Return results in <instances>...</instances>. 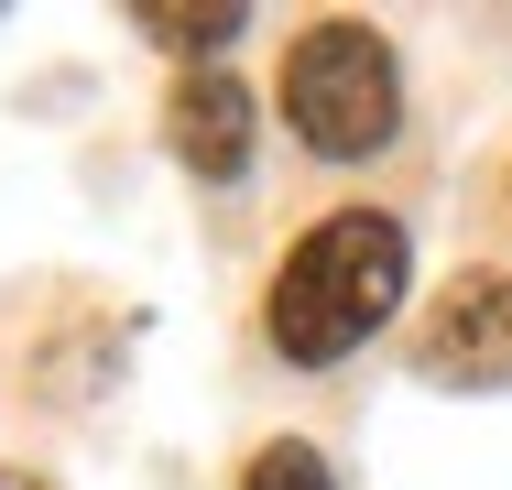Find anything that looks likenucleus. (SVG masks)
<instances>
[{
	"mask_svg": "<svg viewBox=\"0 0 512 490\" xmlns=\"http://www.w3.org/2000/svg\"><path fill=\"white\" fill-rule=\"evenodd\" d=\"M393 305H404V229H393L382 207H338V218H316L306 240L284 251L262 316H273V349H284L295 371H327V360H349Z\"/></svg>",
	"mask_w": 512,
	"mask_h": 490,
	"instance_id": "f257e3e1",
	"label": "nucleus"
},
{
	"mask_svg": "<svg viewBox=\"0 0 512 490\" xmlns=\"http://www.w3.org/2000/svg\"><path fill=\"white\" fill-rule=\"evenodd\" d=\"M284 120H295L306 153H338V164L382 153L393 120H404L393 44L371 22H316V33H295V55H284Z\"/></svg>",
	"mask_w": 512,
	"mask_h": 490,
	"instance_id": "f03ea898",
	"label": "nucleus"
},
{
	"mask_svg": "<svg viewBox=\"0 0 512 490\" xmlns=\"http://www.w3.org/2000/svg\"><path fill=\"white\" fill-rule=\"evenodd\" d=\"M414 360H425L436 382H458V392L512 382V273H458V284L436 294Z\"/></svg>",
	"mask_w": 512,
	"mask_h": 490,
	"instance_id": "7ed1b4c3",
	"label": "nucleus"
},
{
	"mask_svg": "<svg viewBox=\"0 0 512 490\" xmlns=\"http://www.w3.org/2000/svg\"><path fill=\"white\" fill-rule=\"evenodd\" d=\"M164 142H175V164H186V175L229 186V175L251 164V88H240V77H218V66H197V77L175 88V109H164Z\"/></svg>",
	"mask_w": 512,
	"mask_h": 490,
	"instance_id": "20e7f679",
	"label": "nucleus"
},
{
	"mask_svg": "<svg viewBox=\"0 0 512 490\" xmlns=\"http://www.w3.org/2000/svg\"><path fill=\"white\" fill-rule=\"evenodd\" d=\"M142 33H153V44H175V55H218V44L240 33V0H153V11H142Z\"/></svg>",
	"mask_w": 512,
	"mask_h": 490,
	"instance_id": "39448f33",
	"label": "nucleus"
},
{
	"mask_svg": "<svg viewBox=\"0 0 512 490\" xmlns=\"http://www.w3.org/2000/svg\"><path fill=\"white\" fill-rule=\"evenodd\" d=\"M240 490H338V480H327V458H316V447L284 436V447H262V458H251V480H240Z\"/></svg>",
	"mask_w": 512,
	"mask_h": 490,
	"instance_id": "423d86ee",
	"label": "nucleus"
},
{
	"mask_svg": "<svg viewBox=\"0 0 512 490\" xmlns=\"http://www.w3.org/2000/svg\"><path fill=\"white\" fill-rule=\"evenodd\" d=\"M0 490H44V480H22V469H0Z\"/></svg>",
	"mask_w": 512,
	"mask_h": 490,
	"instance_id": "0eeeda50",
	"label": "nucleus"
}]
</instances>
